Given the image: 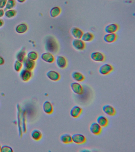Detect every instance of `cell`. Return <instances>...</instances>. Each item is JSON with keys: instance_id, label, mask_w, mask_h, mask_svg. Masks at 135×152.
<instances>
[{"instance_id": "cell-1", "label": "cell", "mask_w": 135, "mask_h": 152, "mask_svg": "<svg viewBox=\"0 0 135 152\" xmlns=\"http://www.w3.org/2000/svg\"><path fill=\"white\" fill-rule=\"evenodd\" d=\"M45 48L47 52L55 54L58 52L59 45L56 39L52 36L47 37L45 42Z\"/></svg>"}, {"instance_id": "cell-2", "label": "cell", "mask_w": 135, "mask_h": 152, "mask_svg": "<svg viewBox=\"0 0 135 152\" xmlns=\"http://www.w3.org/2000/svg\"><path fill=\"white\" fill-rule=\"evenodd\" d=\"M70 87L72 91L75 94L81 96L83 94L84 92L83 87L78 82H73L71 83Z\"/></svg>"}, {"instance_id": "cell-3", "label": "cell", "mask_w": 135, "mask_h": 152, "mask_svg": "<svg viewBox=\"0 0 135 152\" xmlns=\"http://www.w3.org/2000/svg\"><path fill=\"white\" fill-rule=\"evenodd\" d=\"M113 66L111 64H105L101 65L99 67V72L102 75H107L111 73L113 71Z\"/></svg>"}, {"instance_id": "cell-4", "label": "cell", "mask_w": 135, "mask_h": 152, "mask_svg": "<svg viewBox=\"0 0 135 152\" xmlns=\"http://www.w3.org/2000/svg\"><path fill=\"white\" fill-rule=\"evenodd\" d=\"M72 44L73 48L79 51L83 50L86 47L85 42L82 41L81 39H73Z\"/></svg>"}, {"instance_id": "cell-5", "label": "cell", "mask_w": 135, "mask_h": 152, "mask_svg": "<svg viewBox=\"0 0 135 152\" xmlns=\"http://www.w3.org/2000/svg\"><path fill=\"white\" fill-rule=\"evenodd\" d=\"M73 142L77 145H82L85 143L86 141V137L83 134H75L72 136Z\"/></svg>"}, {"instance_id": "cell-6", "label": "cell", "mask_w": 135, "mask_h": 152, "mask_svg": "<svg viewBox=\"0 0 135 152\" xmlns=\"http://www.w3.org/2000/svg\"><path fill=\"white\" fill-rule=\"evenodd\" d=\"M20 77L23 82H28L30 80L33 76L32 71L23 69L20 71Z\"/></svg>"}, {"instance_id": "cell-7", "label": "cell", "mask_w": 135, "mask_h": 152, "mask_svg": "<svg viewBox=\"0 0 135 152\" xmlns=\"http://www.w3.org/2000/svg\"><path fill=\"white\" fill-rule=\"evenodd\" d=\"M56 64L58 67L61 69H65L67 67L68 62L65 57L62 56H58L57 57Z\"/></svg>"}, {"instance_id": "cell-8", "label": "cell", "mask_w": 135, "mask_h": 152, "mask_svg": "<svg viewBox=\"0 0 135 152\" xmlns=\"http://www.w3.org/2000/svg\"><path fill=\"white\" fill-rule=\"evenodd\" d=\"M90 58L92 60L96 62H103L105 60V56L99 52H92L91 54Z\"/></svg>"}, {"instance_id": "cell-9", "label": "cell", "mask_w": 135, "mask_h": 152, "mask_svg": "<svg viewBox=\"0 0 135 152\" xmlns=\"http://www.w3.org/2000/svg\"><path fill=\"white\" fill-rule=\"evenodd\" d=\"M102 128L97 122H93L90 127V131L93 135H98L101 134Z\"/></svg>"}, {"instance_id": "cell-10", "label": "cell", "mask_w": 135, "mask_h": 152, "mask_svg": "<svg viewBox=\"0 0 135 152\" xmlns=\"http://www.w3.org/2000/svg\"><path fill=\"white\" fill-rule=\"evenodd\" d=\"M47 76L50 80L54 82L58 81L61 78L59 72L54 70H50L47 73Z\"/></svg>"}, {"instance_id": "cell-11", "label": "cell", "mask_w": 135, "mask_h": 152, "mask_svg": "<svg viewBox=\"0 0 135 152\" xmlns=\"http://www.w3.org/2000/svg\"><path fill=\"white\" fill-rule=\"evenodd\" d=\"M41 58L44 61L48 64H53L55 60V57L53 53L49 52H45L42 53Z\"/></svg>"}, {"instance_id": "cell-12", "label": "cell", "mask_w": 135, "mask_h": 152, "mask_svg": "<svg viewBox=\"0 0 135 152\" xmlns=\"http://www.w3.org/2000/svg\"><path fill=\"white\" fill-rule=\"evenodd\" d=\"M82 111V109L81 107L78 105L74 106L71 109L70 115L73 118H77L80 116Z\"/></svg>"}, {"instance_id": "cell-13", "label": "cell", "mask_w": 135, "mask_h": 152, "mask_svg": "<svg viewBox=\"0 0 135 152\" xmlns=\"http://www.w3.org/2000/svg\"><path fill=\"white\" fill-rule=\"evenodd\" d=\"M102 110L104 113L109 116H115L116 114V110L114 107L110 104H107L104 106Z\"/></svg>"}, {"instance_id": "cell-14", "label": "cell", "mask_w": 135, "mask_h": 152, "mask_svg": "<svg viewBox=\"0 0 135 152\" xmlns=\"http://www.w3.org/2000/svg\"><path fill=\"white\" fill-rule=\"evenodd\" d=\"M23 63L24 69L31 71H32L34 70L36 65L35 61L31 60L27 58H26Z\"/></svg>"}, {"instance_id": "cell-15", "label": "cell", "mask_w": 135, "mask_h": 152, "mask_svg": "<svg viewBox=\"0 0 135 152\" xmlns=\"http://www.w3.org/2000/svg\"><path fill=\"white\" fill-rule=\"evenodd\" d=\"M44 112L47 115H51L54 111V107L52 103L49 101H45L42 105Z\"/></svg>"}, {"instance_id": "cell-16", "label": "cell", "mask_w": 135, "mask_h": 152, "mask_svg": "<svg viewBox=\"0 0 135 152\" xmlns=\"http://www.w3.org/2000/svg\"><path fill=\"white\" fill-rule=\"evenodd\" d=\"M119 29V26L117 24H109L105 26V31L107 33H115Z\"/></svg>"}, {"instance_id": "cell-17", "label": "cell", "mask_w": 135, "mask_h": 152, "mask_svg": "<svg viewBox=\"0 0 135 152\" xmlns=\"http://www.w3.org/2000/svg\"><path fill=\"white\" fill-rule=\"evenodd\" d=\"M71 33L74 39H81L84 33L80 28L77 27H73L71 30Z\"/></svg>"}, {"instance_id": "cell-18", "label": "cell", "mask_w": 135, "mask_h": 152, "mask_svg": "<svg viewBox=\"0 0 135 152\" xmlns=\"http://www.w3.org/2000/svg\"><path fill=\"white\" fill-rule=\"evenodd\" d=\"M117 38L116 33H107L104 37V40L107 43H112L116 41Z\"/></svg>"}, {"instance_id": "cell-19", "label": "cell", "mask_w": 135, "mask_h": 152, "mask_svg": "<svg viewBox=\"0 0 135 152\" xmlns=\"http://www.w3.org/2000/svg\"><path fill=\"white\" fill-rule=\"evenodd\" d=\"M28 30V26L25 23H20L16 26L15 31L16 33L20 34H23L26 33Z\"/></svg>"}, {"instance_id": "cell-20", "label": "cell", "mask_w": 135, "mask_h": 152, "mask_svg": "<svg viewBox=\"0 0 135 152\" xmlns=\"http://www.w3.org/2000/svg\"><path fill=\"white\" fill-rule=\"evenodd\" d=\"M27 52L26 48H22V49L20 50L16 55V58L17 60L23 63L25 59L27 58Z\"/></svg>"}, {"instance_id": "cell-21", "label": "cell", "mask_w": 135, "mask_h": 152, "mask_svg": "<svg viewBox=\"0 0 135 152\" xmlns=\"http://www.w3.org/2000/svg\"><path fill=\"white\" fill-rule=\"evenodd\" d=\"M72 78L76 82L80 83L85 80V77L81 72L74 71L72 74Z\"/></svg>"}, {"instance_id": "cell-22", "label": "cell", "mask_w": 135, "mask_h": 152, "mask_svg": "<svg viewBox=\"0 0 135 152\" xmlns=\"http://www.w3.org/2000/svg\"><path fill=\"white\" fill-rule=\"evenodd\" d=\"M97 122L102 127L105 128L109 124V120L106 116H100L97 119Z\"/></svg>"}, {"instance_id": "cell-23", "label": "cell", "mask_w": 135, "mask_h": 152, "mask_svg": "<svg viewBox=\"0 0 135 152\" xmlns=\"http://www.w3.org/2000/svg\"><path fill=\"white\" fill-rule=\"evenodd\" d=\"M60 140L62 143L65 144H68L73 142L72 136L69 134H64L61 135L60 137Z\"/></svg>"}, {"instance_id": "cell-24", "label": "cell", "mask_w": 135, "mask_h": 152, "mask_svg": "<svg viewBox=\"0 0 135 152\" xmlns=\"http://www.w3.org/2000/svg\"><path fill=\"white\" fill-rule=\"evenodd\" d=\"M61 12V8L60 7H54L50 11V15L53 18H55L59 16Z\"/></svg>"}, {"instance_id": "cell-25", "label": "cell", "mask_w": 135, "mask_h": 152, "mask_svg": "<svg viewBox=\"0 0 135 152\" xmlns=\"http://www.w3.org/2000/svg\"><path fill=\"white\" fill-rule=\"evenodd\" d=\"M94 37V35L92 33L89 32H86L83 33L81 39L84 42H90L93 40Z\"/></svg>"}, {"instance_id": "cell-26", "label": "cell", "mask_w": 135, "mask_h": 152, "mask_svg": "<svg viewBox=\"0 0 135 152\" xmlns=\"http://www.w3.org/2000/svg\"><path fill=\"white\" fill-rule=\"evenodd\" d=\"M31 137L35 141H38L42 138V133L38 129H34L31 133Z\"/></svg>"}, {"instance_id": "cell-27", "label": "cell", "mask_w": 135, "mask_h": 152, "mask_svg": "<svg viewBox=\"0 0 135 152\" xmlns=\"http://www.w3.org/2000/svg\"><path fill=\"white\" fill-rule=\"evenodd\" d=\"M27 58L28 59L35 61L38 59L39 55L37 52L32 51L29 52L27 54Z\"/></svg>"}, {"instance_id": "cell-28", "label": "cell", "mask_w": 135, "mask_h": 152, "mask_svg": "<svg viewBox=\"0 0 135 152\" xmlns=\"http://www.w3.org/2000/svg\"><path fill=\"white\" fill-rule=\"evenodd\" d=\"M16 0H7L6 5L4 8V11L13 9L16 7Z\"/></svg>"}, {"instance_id": "cell-29", "label": "cell", "mask_w": 135, "mask_h": 152, "mask_svg": "<svg viewBox=\"0 0 135 152\" xmlns=\"http://www.w3.org/2000/svg\"><path fill=\"white\" fill-rule=\"evenodd\" d=\"M16 14H17V11L13 9L8 10L5 11L4 13V15L6 17L8 18H11L15 17Z\"/></svg>"}, {"instance_id": "cell-30", "label": "cell", "mask_w": 135, "mask_h": 152, "mask_svg": "<svg viewBox=\"0 0 135 152\" xmlns=\"http://www.w3.org/2000/svg\"><path fill=\"white\" fill-rule=\"evenodd\" d=\"M23 67V63L21 62L18 61L16 60L14 64V69L17 72H19L22 70Z\"/></svg>"}, {"instance_id": "cell-31", "label": "cell", "mask_w": 135, "mask_h": 152, "mask_svg": "<svg viewBox=\"0 0 135 152\" xmlns=\"http://www.w3.org/2000/svg\"><path fill=\"white\" fill-rule=\"evenodd\" d=\"M1 152H13L12 148L10 146L8 145H3L1 147Z\"/></svg>"}, {"instance_id": "cell-32", "label": "cell", "mask_w": 135, "mask_h": 152, "mask_svg": "<svg viewBox=\"0 0 135 152\" xmlns=\"http://www.w3.org/2000/svg\"><path fill=\"white\" fill-rule=\"evenodd\" d=\"M7 0H0V9L5 8Z\"/></svg>"}, {"instance_id": "cell-33", "label": "cell", "mask_w": 135, "mask_h": 152, "mask_svg": "<svg viewBox=\"0 0 135 152\" xmlns=\"http://www.w3.org/2000/svg\"><path fill=\"white\" fill-rule=\"evenodd\" d=\"M5 63V60L4 58L1 56H0V65H4Z\"/></svg>"}, {"instance_id": "cell-34", "label": "cell", "mask_w": 135, "mask_h": 152, "mask_svg": "<svg viewBox=\"0 0 135 152\" xmlns=\"http://www.w3.org/2000/svg\"><path fill=\"white\" fill-rule=\"evenodd\" d=\"M5 11L4 9H0V18L4 16Z\"/></svg>"}, {"instance_id": "cell-35", "label": "cell", "mask_w": 135, "mask_h": 152, "mask_svg": "<svg viewBox=\"0 0 135 152\" xmlns=\"http://www.w3.org/2000/svg\"><path fill=\"white\" fill-rule=\"evenodd\" d=\"M4 25V21L2 19L0 18V28L3 27Z\"/></svg>"}, {"instance_id": "cell-36", "label": "cell", "mask_w": 135, "mask_h": 152, "mask_svg": "<svg viewBox=\"0 0 135 152\" xmlns=\"http://www.w3.org/2000/svg\"><path fill=\"white\" fill-rule=\"evenodd\" d=\"M19 3H23V2H25L26 0H16Z\"/></svg>"}, {"instance_id": "cell-37", "label": "cell", "mask_w": 135, "mask_h": 152, "mask_svg": "<svg viewBox=\"0 0 135 152\" xmlns=\"http://www.w3.org/2000/svg\"><path fill=\"white\" fill-rule=\"evenodd\" d=\"M1 145H0V152H1Z\"/></svg>"}]
</instances>
